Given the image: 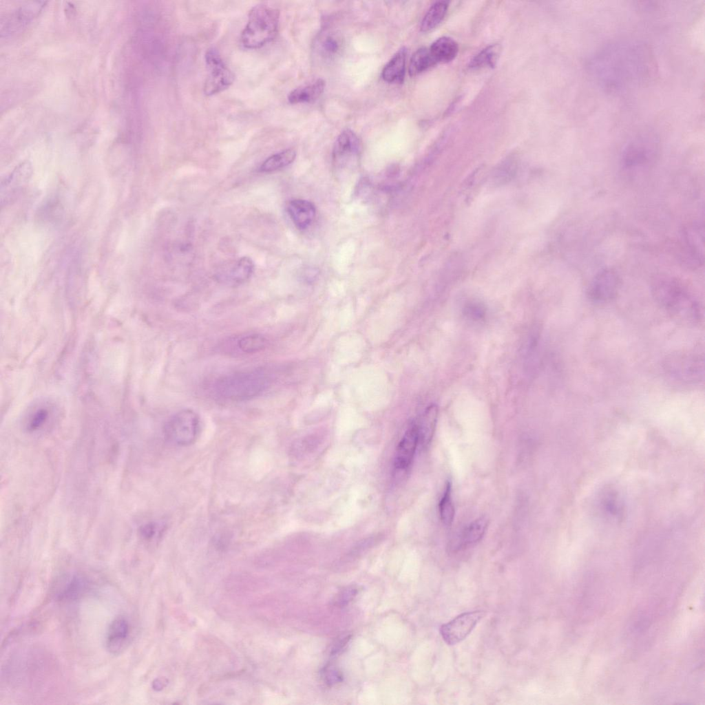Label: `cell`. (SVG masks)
Here are the masks:
<instances>
[{
	"label": "cell",
	"instance_id": "6da1fadb",
	"mask_svg": "<svg viewBox=\"0 0 705 705\" xmlns=\"http://www.w3.org/2000/svg\"><path fill=\"white\" fill-rule=\"evenodd\" d=\"M587 70L593 81L606 92L621 94L645 83L653 72L649 48L633 41L605 44L587 61Z\"/></svg>",
	"mask_w": 705,
	"mask_h": 705
},
{
	"label": "cell",
	"instance_id": "7a4b0ae2",
	"mask_svg": "<svg viewBox=\"0 0 705 705\" xmlns=\"http://www.w3.org/2000/svg\"><path fill=\"white\" fill-rule=\"evenodd\" d=\"M656 302L675 319L686 324H695L701 318L698 302L677 279L657 275L651 284Z\"/></svg>",
	"mask_w": 705,
	"mask_h": 705
},
{
	"label": "cell",
	"instance_id": "3957f363",
	"mask_svg": "<svg viewBox=\"0 0 705 705\" xmlns=\"http://www.w3.org/2000/svg\"><path fill=\"white\" fill-rule=\"evenodd\" d=\"M267 385L268 379L264 372L247 370L220 377L214 384V391L222 399L243 401L259 396Z\"/></svg>",
	"mask_w": 705,
	"mask_h": 705
},
{
	"label": "cell",
	"instance_id": "277c9868",
	"mask_svg": "<svg viewBox=\"0 0 705 705\" xmlns=\"http://www.w3.org/2000/svg\"><path fill=\"white\" fill-rule=\"evenodd\" d=\"M279 19L276 8L262 3L253 7L240 36L243 47L257 49L273 41L277 34Z\"/></svg>",
	"mask_w": 705,
	"mask_h": 705
},
{
	"label": "cell",
	"instance_id": "5b68a950",
	"mask_svg": "<svg viewBox=\"0 0 705 705\" xmlns=\"http://www.w3.org/2000/svg\"><path fill=\"white\" fill-rule=\"evenodd\" d=\"M660 141L657 135L643 131L631 139L622 150L621 163L627 170H638L653 163L658 156Z\"/></svg>",
	"mask_w": 705,
	"mask_h": 705
},
{
	"label": "cell",
	"instance_id": "8992f818",
	"mask_svg": "<svg viewBox=\"0 0 705 705\" xmlns=\"http://www.w3.org/2000/svg\"><path fill=\"white\" fill-rule=\"evenodd\" d=\"M200 431V419L196 412L184 409L171 416L164 427L166 438L175 444L188 445L196 439Z\"/></svg>",
	"mask_w": 705,
	"mask_h": 705
},
{
	"label": "cell",
	"instance_id": "52a82bcc",
	"mask_svg": "<svg viewBox=\"0 0 705 705\" xmlns=\"http://www.w3.org/2000/svg\"><path fill=\"white\" fill-rule=\"evenodd\" d=\"M664 370L680 381L695 382L703 376V359L692 352H675L665 359Z\"/></svg>",
	"mask_w": 705,
	"mask_h": 705
},
{
	"label": "cell",
	"instance_id": "ba28073f",
	"mask_svg": "<svg viewBox=\"0 0 705 705\" xmlns=\"http://www.w3.org/2000/svg\"><path fill=\"white\" fill-rule=\"evenodd\" d=\"M209 74L204 84L205 95L212 96L229 88L234 81V74L224 64L218 52L209 49L205 54Z\"/></svg>",
	"mask_w": 705,
	"mask_h": 705
},
{
	"label": "cell",
	"instance_id": "9c48e42d",
	"mask_svg": "<svg viewBox=\"0 0 705 705\" xmlns=\"http://www.w3.org/2000/svg\"><path fill=\"white\" fill-rule=\"evenodd\" d=\"M32 175V167L30 162L23 161L1 180V205H8L14 202L22 193L28 185Z\"/></svg>",
	"mask_w": 705,
	"mask_h": 705
},
{
	"label": "cell",
	"instance_id": "30bf717a",
	"mask_svg": "<svg viewBox=\"0 0 705 705\" xmlns=\"http://www.w3.org/2000/svg\"><path fill=\"white\" fill-rule=\"evenodd\" d=\"M620 284V277L615 269H603L591 281L587 288V296L596 303L608 302L616 297Z\"/></svg>",
	"mask_w": 705,
	"mask_h": 705
},
{
	"label": "cell",
	"instance_id": "8fae6325",
	"mask_svg": "<svg viewBox=\"0 0 705 705\" xmlns=\"http://www.w3.org/2000/svg\"><path fill=\"white\" fill-rule=\"evenodd\" d=\"M483 611H474L461 613L441 625L440 633L449 645L456 644L464 640L485 616Z\"/></svg>",
	"mask_w": 705,
	"mask_h": 705
},
{
	"label": "cell",
	"instance_id": "7c38bea8",
	"mask_svg": "<svg viewBox=\"0 0 705 705\" xmlns=\"http://www.w3.org/2000/svg\"><path fill=\"white\" fill-rule=\"evenodd\" d=\"M704 233L703 224L699 222L689 224L683 229V257L693 267H698L704 262Z\"/></svg>",
	"mask_w": 705,
	"mask_h": 705
},
{
	"label": "cell",
	"instance_id": "4fadbf2b",
	"mask_svg": "<svg viewBox=\"0 0 705 705\" xmlns=\"http://www.w3.org/2000/svg\"><path fill=\"white\" fill-rule=\"evenodd\" d=\"M361 149V142L357 135L350 129H345L338 136L334 144V162L341 166L346 165L357 159Z\"/></svg>",
	"mask_w": 705,
	"mask_h": 705
},
{
	"label": "cell",
	"instance_id": "5bb4252c",
	"mask_svg": "<svg viewBox=\"0 0 705 705\" xmlns=\"http://www.w3.org/2000/svg\"><path fill=\"white\" fill-rule=\"evenodd\" d=\"M419 444L416 422L408 428L397 448L394 467L397 471L405 472L411 465Z\"/></svg>",
	"mask_w": 705,
	"mask_h": 705
},
{
	"label": "cell",
	"instance_id": "9a60e30c",
	"mask_svg": "<svg viewBox=\"0 0 705 705\" xmlns=\"http://www.w3.org/2000/svg\"><path fill=\"white\" fill-rule=\"evenodd\" d=\"M45 3L43 1L31 2L20 7L6 19L5 25H1V34H11L21 29L38 16Z\"/></svg>",
	"mask_w": 705,
	"mask_h": 705
},
{
	"label": "cell",
	"instance_id": "2e32d148",
	"mask_svg": "<svg viewBox=\"0 0 705 705\" xmlns=\"http://www.w3.org/2000/svg\"><path fill=\"white\" fill-rule=\"evenodd\" d=\"M130 627L127 619L123 616L116 618L109 624L106 635V647L113 653L117 654L123 650L129 638Z\"/></svg>",
	"mask_w": 705,
	"mask_h": 705
},
{
	"label": "cell",
	"instance_id": "e0dca14e",
	"mask_svg": "<svg viewBox=\"0 0 705 705\" xmlns=\"http://www.w3.org/2000/svg\"><path fill=\"white\" fill-rule=\"evenodd\" d=\"M286 209L292 221L299 229H305L308 227L315 217V207L312 202L308 200H292L288 202Z\"/></svg>",
	"mask_w": 705,
	"mask_h": 705
},
{
	"label": "cell",
	"instance_id": "ac0fdd59",
	"mask_svg": "<svg viewBox=\"0 0 705 705\" xmlns=\"http://www.w3.org/2000/svg\"><path fill=\"white\" fill-rule=\"evenodd\" d=\"M438 417V408L436 405L432 404L428 406L420 415L416 421L419 443L425 448L432 439Z\"/></svg>",
	"mask_w": 705,
	"mask_h": 705
},
{
	"label": "cell",
	"instance_id": "d6986e66",
	"mask_svg": "<svg viewBox=\"0 0 705 705\" xmlns=\"http://www.w3.org/2000/svg\"><path fill=\"white\" fill-rule=\"evenodd\" d=\"M407 49H399L382 70V78L389 83H402L406 72Z\"/></svg>",
	"mask_w": 705,
	"mask_h": 705
},
{
	"label": "cell",
	"instance_id": "ffe728a7",
	"mask_svg": "<svg viewBox=\"0 0 705 705\" xmlns=\"http://www.w3.org/2000/svg\"><path fill=\"white\" fill-rule=\"evenodd\" d=\"M487 525L488 520L485 516L473 520L462 531L453 549H459L478 543L484 536Z\"/></svg>",
	"mask_w": 705,
	"mask_h": 705
},
{
	"label": "cell",
	"instance_id": "44dd1931",
	"mask_svg": "<svg viewBox=\"0 0 705 705\" xmlns=\"http://www.w3.org/2000/svg\"><path fill=\"white\" fill-rule=\"evenodd\" d=\"M324 87V81L318 78L311 83L300 86L291 91L288 96V100L292 104L314 102L322 95Z\"/></svg>",
	"mask_w": 705,
	"mask_h": 705
},
{
	"label": "cell",
	"instance_id": "7402d4cb",
	"mask_svg": "<svg viewBox=\"0 0 705 705\" xmlns=\"http://www.w3.org/2000/svg\"><path fill=\"white\" fill-rule=\"evenodd\" d=\"M54 409L53 403L49 401H39L30 409L26 422L27 430L34 432L41 428L49 420Z\"/></svg>",
	"mask_w": 705,
	"mask_h": 705
},
{
	"label": "cell",
	"instance_id": "603a6c76",
	"mask_svg": "<svg viewBox=\"0 0 705 705\" xmlns=\"http://www.w3.org/2000/svg\"><path fill=\"white\" fill-rule=\"evenodd\" d=\"M316 44L319 55L328 60L335 59L341 52L344 45L341 36L333 31L322 34Z\"/></svg>",
	"mask_w": 705,
	"mask_h": 705
},
{
	"label": "cell",
	"instance_id": "cb8c5ba5",
	"mask_svg": "<svg viewBox=\"0 0 705 705\" xmlns=\"http://www.w3.org/2000/svg\"><path fill=\"white\" fill-rule=\"evenodd\" d=\"M429 50L436 63H447L456 57L459 45L452 39L443 36L433 42Z\"/></svg>",
	"mask_w": 705,
	"mask_h": 705
},
{
	"label": "cell",
	"instance_id": "d4e9b609",
	"mask_svg": "<svg viewBox=\"0 0 705 705\" xmlns=\"http://www.w3.org/2000/svg\"><path fill=\"white\" fill-rule=\"evenodd\" d=\"M448 1H439L434 3L425 13L421 23V30L428 32L436 27L443 19L448 8Z\"/></svg>",
	"mask_w": 705,
	"mask_h": 705
},
{
	"label": "cell",
	"instance_id": "484cf974",
	"mask_svg": "<svg viewBox=\"0 0 705 705\" xmlns=\"http://www.w3.org/2000/svg\"><path fill=\"white\" fill-rule=\"evenodd\" d=\"M254 271V264L251 258L242 257L230 271L227 281L233 285H239L247 281Z\"/></svg>",
	"mask_w": 705,
	"mask_h": 705
},
{
	"label": "cell",
	"instance_id": "4316f807",
	"mask_svg": "<svg viewBox=\"0 0 705 705\" xmlns=\"http://www.w3.org/2000/svg\"><path fill=\"white\" fill-rule=\"evenodd\" d=\"M501 50V48L498 44L491 45L484 48L472 59L469 67L472 69L493 68L498 61Z\"/></svg>",
	"mask_w": 705,
	"mask_h": 705
},
{
	"label": "cell",
	"instance_id": "83f0119b",
	"mask_svg": "<svg viewBox=\"0 0 705 705\" xmlns=\"http://www.w3.org/2000/svg\"><path fill=\"white\" fill-rule=\"evenodd\" d=\"M436 64L429 48H421L412 56L408 67L410 76L418 75Z\"/></svg>",
	"mask_w": 705,
	"mask_h": 705
},
{
	"label": "cell",
	"instance_id": "f1b7e54d",
	"mask_svg": "<svg viewBox=\"0 0 705 705\" xmlns=\"http://www.w3.org/2000/svg\"><path fill=\"white\" fill-rule=\"evenodd\" d=\"M296 156L293 149H287L266 158L260 167L262 172H271L291 164Z\"/></svg>",
	"mask_w": 705,
	"mask_h": 705
},
{
	"label": "cell",
	"instance_id": "f546056e",
	"mask_svg": "<svg viewBox=\"0 0 705 705\" xmlns=\"http://www.w3.org/2000/svg\"><path fill=\"white\" fill-rule=\"evenodd\" d=\"M88 581L80 575H74L65 583L59 593L61 599L76 600L81 597L87 590Z\"/></svg>",
	"mask_w": 705,
	"mask_h": 705
},
{
	"label": "cell",
	"instance_id": "4dcf8cb0",
	"mask_svg": "<svg viewBox=\"0 0 705 705\" xmlns=\"http://www.w3.org/2000/svg\"><path fill=\"white\" fill-rule=\"evenodd\" d=\"M439 516L442 523L451 525L454 518V507L452 499V485L450 481L445 485L444 492L439 503Z\"/></svg>",
	"mask_w": 705,
	"mask_h": 705
},
{
	"label": "cell",
	"instance_id": "1f68e13d",
	"mask_svg": "<svg viewBox=\"0 0 705 705\" xmlns=\"http://www.w3.org/2000/svg\"><path fill=\"white\" fill-rule=\"evenodd\" d=\"M266 344L264 336L250 334L241 337L237 342L238 348L244 353H255L262 350Z\"/></svg>",
	"mask_w": 705,
	"mask_h": 705
},
{
	"label": "cell",
	"instance_id": "d6a6232c",
	"mask_svg": "<svg viewBox=\"0 0 705 705\" xmlns=\"http://www.w3.org/2000/svg\"><path fill=\"white\" fill-rule=\"evenodd\" d=\"M516 162L514 161L512 162L507 161L501 165L495 171L494 180L497 181V183L498 184L505 183L514 176L516 171Z\"/></svg>",
	"mask_w": 705,
	"mask_h": 705
},
{
	"label": "cell",
	"instance_id": "836d02e7",
	"mask_svg": "<svg viewBox=\"0 0 705 705\" xmlns=\"http://www.w3.org/2000/svg\"><path fill=\"white\" fill-rule=\"evenodd\" d=\"M326 682L329 685L335 684L342 680L341 673L333 667H326L324 671Z\"/></svg>",
	"mask_w": 705,
	"mask_h": 705
},
{
	"label": "cell",
	"instance_id": "e575fe53",
	"mask_svg": "<svg viewBox=\"0 0 705 705\" xmlns=\"http://www.w3.org/2000/svg\"><path fill=\"white\" fill-rule=\"evenodd\" d=\"M357 592V590L354 587H348L346 588L339 595L337 604L341 607L348 604V603L356 596Z\"/></svg>",
	"mask_w": 705,
	"mask_h": 705
},
{
	"label": "cell",
	"instance_id": "d590c367",
	"mask_svg": "<svg viewBox=\"0 0 705 705\" xmlns=\"http://www.w3.org/2000/svg\"><path fill=\"white\" fill-rule=\"evenodd\" d=\"M140 535L145 539L151 538L156 533V525L153 523L143 525L140 530Z\"/></svg>",
	"mask_w": 705,
	"mask_h": 705
},
{
	"label": "cell",
	"instance_id": "8d00e7d4",
	"mask_svg": "<svg viewBox=\"0 0 705 705\" xmlns=\"http://www.w3.org/2000/svg\"><path fill=\"white\" fill-rule=\"evenodd\" d=\"M348 640H349V637H345V638H343L341 640H340L337 643V644L334 646V648L333 649L332 654L335 655V654H337L339 651H340L344 648V646L346 644V643L348 642Z\"/></svg>",
	"mask_w": 705,
	"mask_h": 705
}]
</instances>
